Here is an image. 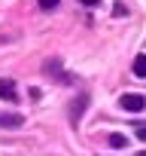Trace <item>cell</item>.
I'll list each match as a JSON object with an SVG mask.
<instances>
[{
    "mask_svg": "<svg viewBox=\"0 0 146 156\" xmlns=\"http://www.w3.org/2000/svg\"><path fill=\"white\" fill-rule=\"evenodd\" d=\"M134 73H137V76H146V52L134 58Z\"/></svg>",
    "mask_w": 146,
    "mask_h": 156,
    "instance_id": "obj_5",
    "label": "cell"
},
{
    "mask_svg": "<svg viewBox=\"0 0 146 156\" xmlns=\"http://www.w3.org/2000/svg\"><path fill=\"white\" fill-rule=\"evenodd\" d=\"M25 122V116H18V113H9V116H0V126H6V129H18Z\"/></svg>",
    "mask_w": 146,
    "mask_h": 156,
    "instance_id": "obj_4",
    "label": "cell"
},
{
    "mask_svg": "<svg viewBox=\"0 0 146 156\" xmlns=\"http://www.w3.org/2000/svg\"><path fill=\"white\" fill-rule=\"evenodd\" d=\"M85 104H88V95H79V101L70 107V122L73 126H79V119H82V110H85Z\"/></svg>",
    "mask_w": 146,
    "mask_h": 156,
    "instance_id": "obj_2",
    "label": "cell"
},
{
    "mask_svg": "<svg viewBox=\"0 0 146 156\" xmlns=\"http://www.w3.org/2000/svg\"><path fill=\"white\" fill-rule=\"evenodd\" d=\"M110 144H113L116 150H122V147L128 144V138H125V135H119V132H113V135H110Z\"/></svg>",
    "mask_w": 146,
    "mask_h": 156,
    "instance_id": "obj_6",
    "label": "cell"
},
{
    "mask_svg": "<svg viewBox=\"0 0 146 156\" xmlns=\"http://www.w3.org/2000/svg\"><path fill=\"white\" fill-rule=\"evenodd\" d=\"M40 6H43V9H55V6H58V0H40Z\"/></svg>",
    "mask_w": 146,
    "mask_h": 156,
    "instance_id": "obj_7",
    "label": "cell"
},
{
    "mask_svg": "<svg viewBox=\"0 0 146 156\" xmlns=\"http://www.w3.org/2000/svg\"><path fill=\"white\" fill-rule=\"evenodd\" d=\"M79 3H85V6H98L101 0H79Z\"/></svg>",
    "mask_w": 146,
    "mask_h": 156,
    "instance_id": "obj_9",
    "label": "cell"
},
{
    "mask_svg": "<svg viewBox=\"0 0 146 156\" xmlns=\"http://www.w3.org/2000/svg\"><path fill=\"white\" fill-rule=\"evenodd\" d=\"M137 138H140V141H146V126H140V129H137Z\"/></svg>",
    "mask_w": 146,
    "mask_h": 156,
    "instance_id": "obj_8",
    "label": "cell"
},
{
    "mask_svg": "<svg viewBox=\"0 0 146 156\" xmlns=\"http://www.w3.org/2000/svg\"><path fill=\"white\" fill-rule=\"evenodd\" d=\"M0 98L3 101H18V92H15L12 80H0Z\"/></svg>",
    "mask_w": 146,
    "mask_h": 156,
    "instance_id": "obj_3",
    "label": "cell"
},
{
    "mask_svg": "<svg viewBox=\"0 0 146 156\" xmlns=\"http://www.w3.org/2000/svg\"><path fill=\"white\" fill-rule=\"evenodd\" d=\"M119 104H122L125 110L137 113V110H143V107H146V98H143V95H122V98H119Z\"/></svg>",
    "mask_w": 146,
    "mask_h": 156,
    "instance_id": "obj_1",
    "label": "cell"
}]
</instances>
